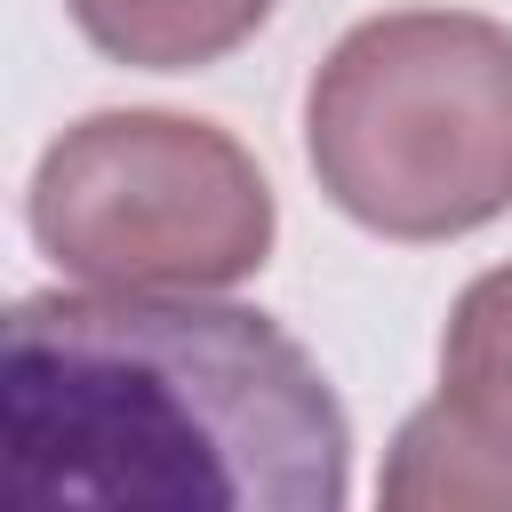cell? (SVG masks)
Instances as JSON below:
<instances>
[{"instance_id":"6da1fadb","label":"cell","mask_w":512,"mask_h":512,"mask_svg":"<svg viewBox=\"0 0 512 512\" xmlns=\"http://www.w3.org/2000/svg\"><path fill=\"white\" fill-rule=\"evenodd\" d=\"M0 464L24 504L336 512L352 424L320 360L248 304L56 288L0 328Z\"/></svg>"},{"instance_id":"7a4b0ae2","label":"cell","mask_w":512,"mask_h":512,"mask_svg":"<svg viewBox=\"0 0 512 512\" xmlns=\"http://www.w3.org/2000/svg\"><path fill=\"white\" fill-rule=\"evenodd\" d=\"M320 192L384 240H456L512 208V32L464 8L352 24L304 96Z\"/></svg>"},{"instance_id":"3957f363","label":"cell","mask_w":512,"mask_h":512,"mask_svg":"<svg viewBox=\"0 0 512 512\" xmlns=\"http://www.w3.org/2000/svg\"><path fill=\"white\" fill-rule=\"evenodd\" d=\"M32 240L88 288L208 296L272 256V184L240 136L184 112H88L32 168Z\"/></svg>"},{"instance_id":"277c9868","label":"cell","mask_w":512,"mask_h":512,"mask_svg":"<svg viewBox=\"0 0 512 512\" xmlns=\"http://www.w3.org/2000/svg\"><path fill=\"white\" fill-rule=\"evenodd\" d=\"M376 496L392 512H512V264L448 304L440 392L400 424Z\"/></svg>"},{"instance_id":"5b68a950","label":"cell","mask_w":512,"mask_h":512,"mask_svg":"<svg viewBox=\"0 0 512 512\" xmlns=\"http://www.w3.org/2000/svg\"><path fill=\"white\" fill-rule=\"evenodd\" d=\"M80 40L136 72H200L264 32L280 0H64Z\"/></svg>"}]
</instances>
